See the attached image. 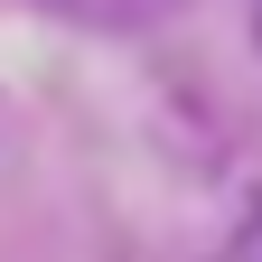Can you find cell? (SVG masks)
Instances as JSON below:
<instances>
[{
	"instance_id": "1",
	"label": "cell",
	"mask_w": 262,
	"mask_h": 262,
	"mask_svg": "<svg viewBox=\"0 0 262 262\" xmlns=\"http://www.w3.org/2000/svg\"><path fill=\"white\" fill-rule=\"evenodd\" d=\"M225 262H262V206L244 215V234H234V253H225Z\"/></svg>"
}]
</instances>
